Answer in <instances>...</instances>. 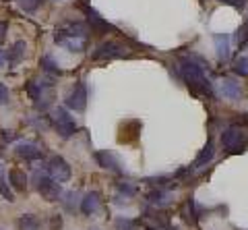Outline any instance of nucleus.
Returning <instances> with one entry per match:
<instances>
[{"label":"nucleus","instance_id":"1","mask_svg":"<svg viewBox=\"0 0 248 230\" xmlns=\"http://www.w3.org/2000/svg\"><path fill=\"white\" fill-rule=\"evenodd\" d=\"M89 27L83 21H62L54 29V42L68 52H83L87 48Z\"/></svg>","mask_w":248,"mask_h":230},{"label":"nucleus","instance_id":"2","mask_svg":"<svg viewBox=\"0 0 248 230\" xmlns=\"http://www.w3.org/2000/svg\"><path fill=\"white\" fill-rule=\"evenodd\" d=\"M180 75H182V79L186 81V85H188L192 91H197V94H205V96L213 94L211 81L205 77L203 66L192 63L190 58H182L180 60Z\"/></svg>","mask_w":248,"mask_h":230},{"label":"nucleus","instance_id":"3","mask_svg":"<svg viewBox=\"0 0 248 230\" xmlns=\"http://www.w3.org/2000/svg\"><path fill=\"white\" fill-rule=\"evenodd\" d=\"M35 182H37V193H40L46 201H58V199L62 197V187H60V182L58 181H54L52 176L46 172V174H40L37 172L35 174Z\"/></svg>","mask_w":248,"mask_h":230},{"label":"nucleus","instance_id":"4","mask_svg":"<svg viewBox=\"0 0 248 230\" xmlns=\"http://www.w3.org/2000/svg\"><path fill=\"white\" fill-rule=\"evenodd\" d=\"M52 122L62 139H68V137H73L77 133V122L71 114H68L66 108H56V112H54V116H52Z\"/></svg>","mask_w":248,"mask_h":230},{"label":"nucleus","instance_id":"5","mask_svg":"<svg viewBox=\"0 0 248 230\" xmlns=\"http://www.w3.org/2000/svg\"><path fill=\"white\" fill-rule=\"evenodd\" d=\"M244 131L238 127H230L221 133V145L226 148L230 153H240L244 151Z\"/></svg>","mask_w":248,"mask_h":230},{"label":"nucleus","instance_id":"6","mask_svg":"<svg viewBox=\"0 0 248 230\" xmlns=\"http://www.w3.org/2000/svg\"><path fill=\"white\" fill-rule=\"evenodd\" d=\"M66 108L75 112H83L87 108V85L83 81H77L75 87L71 89V94L66 96Z\"/></svg>","mask_w":248,"mask_h":230},{"label":"nucleus","instance_id":"7","mask_svg":"<svg viewBox=\"0 0 248 230\" xmlns=\"http://www.w3.org/2000/svg\"><path fill=\"white\" fill-rule=\"evenodd\" d=\"M122 56H126V52H124V46L118 44V42H104V44H99L95 52L91 54L93 60H114V58H122Z\"/></svg>","mask_w":248,"mask_h":230},{"label":"nucleus","instance_id":"8","mask_svg":"<svg viewBox=\"0 0 248 230\" xmlns=\"http://www.w3.org/2000/svg\"><path fill=\"white\" fill-rule=\"evenodd\" d=\"M46 172H48L52 179L58 181V182H66L68 179H71V166H68L66 160L60 158V156L50 158L48 166H46Z\"/></svg>","mask_w":248,"mask_h":230},{"label":"nucleus","instance_id":"9","mask_svg":"<svg viewBox=\"0 0 248 230\" xmlns=\"http://www.w3.org/2000/svg\"><path fill=\"white\" fill-rule=\"evenodd\" d=\"M81 9L85 13V17H87V23L91 25V32H95V33H106V32H114V27L108 23L102 15H99L97 11H93L91 6L87 4H81Z\"/></svg>","mask_w":248,"mask_h":230},{"label":"nucleus","instance_id":"10","mask_svg":"<svg viewBox=\"0 0 248 230\" xmlns=\"http://www.w3.org/2000/svg\"><path fill=\"white\" fill-rule=\"evenodd\" d=\"M15 156L21 158V160H25V162H35V160H40L44 153H42V149L37 148L35 143L25 141V143H19L17 148H15Z\"/></svg>","mask_w":248,"mask_h":230},{"label":"nucleus","instance_id":"11","mask_svg":"<svg viewBox=\"0 0 248 230\" xmlns=\"http://www.w3.org/2000/svg\"><path fill=\"white\" fill-rule=\"evenodd\" d=\"M95 160H97L99 166L106 168V170H112V172H116V174H122V166H120L118 158H116L112 151H108V149L97 151V153H95Z\"/></svg>","mask_w":248,"mask_h":230},{"label":"nucleus","instance_id":"12","mask_svg":"<svg viewBox=\"0 0 248 230\" xmlns=\"http://www.w3.org/2000/svg\"><path fill=\"white\" fill-rule=\"evenodd\" d=\"M25 50H27V44L23 40H17L15 42L9 52H6V63H9V66H17L23 58H25Z\"/></svg>","mask_w":248,"mask_h":230},{"label":"nucleus","instance_id":"13","mask_svg":"<svg viewBox=\"0 0 248 230\" xmlns=\"http://www.w3.org/2000/svg\"><path fill=\"white\" fill-rule=\"evenodd\" d=\"M97 210H99V193L97 191H89L81 199V214L83 216H93Z\"/></svg>","mask_w":248,"mask_h":230},{"label":"nucleus","instance_id":"14","mask_svg":"<svg viewBox=\"0 0 248 230\" xmlns=\"http://www.w3.org/2000/svg\"><path fill=\"white\" fill-rule=\"evenodd\" d=\"M213 44H215V50H217V58L228 60L230 58V37L226 33H215Z\"/></svg>","mask_w":248,"mask_h":230},{"label":"nucleus","instance_id":"15","mask_svg":"<svg viewBox=\"0 0 248 230\" xmlns=\"http://www.w3.org/2000/svg\"><path fill=\"white\" fill-rule=\"evenodd\" d=\"M9 182L15 191H25L27 189V174L21 168H11L9 170Z\"/></svg>","mask_w":248,"mask_h":230},{"label":"nucleus","instance_id":"16","mask_svg":"<svg viewBox=\"0 0 248 230\" xmlns=\"http://www.w3.org/2000/svg\"><path fill=\"white\" fill-rule=\"evenodd\" d=\"M219 89H221V94L226 98H230V99H240V96H242V87H240V83L232 81V79H223Z\"/></svg>","mask_w":248,"mask_h":230},{"label":"nucleus","instance_id":"17","mask_svg":"<svg viewBox=\"0 0 248 230\" xmlns=\"http://www.w3.org/2000/svg\"><path fill=\"white\" fill-rule=\"evenodd\" d=\"M44 83H37L35 79H29L27 83H25V91H27V96L33 99V104L37 106L40 104V99H44Z\"/></svg>","mask_w":248,"mask_h":230},{"label":"nucleus","instance_id":"18","mask_svg":"<svg viewBox=\"0 0 248 230\" xmlns=\"http://www.w3.org/2000/svg\"><path fill=\"white\" fill-rule=\"evenodd\" d=\"M213 153H215V148H213V141H207V145L203 149H201V153L197 156L195 164H192V168H201V166H207L209 162L213 160Z\"/></svg>","mask_w":248,"mask_h":230},{"label":"nucleus","instance_id":"19","mask_svg":"<svg viewBox=\"0 0 248 230\" xmlns=\"http://www.w3.org/2000/svg\"><path fill=\"white\" fill-rule=\"evenodd\" d=\"M17 228L19 230H42L40 228V220H37L33 214H23V216H19Z\"/></svg>","mask_w":248,"mask_h":230},{"label":"nucleus","instance_id":"20","mask_svg":"<svg viewBox=\"0 0 248 230\" xmlns=\"http://www.w3.org/2000/svg\"><path fill=\"white\" fill-rule=\"evenodd\" d=\"M40 66H42L48 75H60V68H58L56 63H54V58H52V56H42Z\"/></svg>","mask_w":248,"mask_h":230},{"label":"nucleus","instance_id":"21","mask_svg":"<svg viewBox=\"0 0 248 230\" xmlns=\"http://www.w3.org/2000/svg\"><path fill=\"white\" fill-rule=\"evenodd\" d=\"M166 199H168V193L166 191H151V193H147V201L153 203V205H164L166 203Z\"/></svg>","mask_w":248,"mask_h":230},{"label":"nucleus","instance_id":"22","mask_svg":"<svg viewBox=\"0 0 248 230\" xmlns=\"http://www.w3.org/2000/svg\"><path fill=\"white\" fill-rule=\"evenodd\" d=\"M42 2H44V0H17V4L21 6V11H25V13H35L37 9H40Z\"/></svg>","mask_w":248,"mask_h":230},{"label":"nucleus","instance_id":"23","mask_svg":"<svg viewBox=\"0 0 248 230\" xmlns=\"http://www.w3.org/2000/svg\"><path fill=\"white\" fill-rule=\"evenodd\" d=\"M116 230H139V224L135 220L118 218V220H116Z\"/></svg>","mask_w":248,"mask_h":230},{"label":"nucleus","instance_id":"24","mask_svg":"<svg viewBox=\"0 0 248 230\" xmlns=\"http://www.w3.org/2000/svg\"><path fill=\"white\" fill-rule=\"evenodd\" d=\"M234 73L240 77H248V58H238L234 63Z\"/></svg>","mask_w":248,"mask_h":230},{"label":"nucleus","instance_id":"25","mask_svg":"<svg viewBox=\"0 0 248 230\" xmlns=\"http://www.w3.org/2000/svg\"><path fill=\"white\" fill-rule=\"evenodd\" d=\"M236 44L240 46V48H244V46L248 44V23H244V25L236 32Z\"/></svg>","mask_w":248,"mask_h":230},{"label":"nucleus","instance_id":"26","mask_svg":"<svg viewBox=\"0 0 248 230\" xmlns=\"http://www.w3.org/2000/svg\"><path fill=\"white\" fill-rule=\"evenodd\" d=\"M116 189H118L122 195H126V197H133V195L137 193V191H135V187H130L128 182H118V185H116Z\"/></svg>","mask_w":248,"mask_h":230},{"label":"nucleus","instance_id":"27","mask_svg":"<svg viewBox=\"0 0 248 230\" xmlns=\"http://www.w3.org/2000/svg\"><path fill=\"white\" fill-rule=\"evenodd\" d=\"M0 193H2V197L6 199V201H15V197H13V193H11V189L6 187V182H4V179H2V174H0Z\"/></svg>","mask_w":248,"mask_h":230},{"label":"nucleus","instance_id":"28","mask_svg":"<svg viewBox=\"0 0 248 230\" xmlns=\"http://www.w3.org/2000/svg\"><path fill=\"white\" fill-rule=\"evenodd\" d=\"M50 230H62V216L60 214H54L50 218Z\"/></svg>","mask_w":248,"mask_h":230},{"label":"nucleus","instance_id":"29","mask_svg":"<svg viewBox=\"0 0 248 230\" xmlns=\"http://www.w3.org/2000/svg\"><path fill=\"white\" fill-rule=\"evenodd\" d=\"M219 2L228 4V6H234V9H238V11H242L246 6V0H219Z\"/></svg>","mask_w":248,"mask_h":230},{"label":"nucleus","instance_id":"30","mask_svg":"<svg viewBox=\"0 0 248 230\" xmlns=\"http://www.w3.org/2000/svg\"><path fill=\"white\" fill-rule=\"evenodd\" d=\"M9 96H11V94H9V87H6L4 83H0V106L9 102Z\"/></svg>","mask_w":248,"mask_h":230},{"label":"nucleus","instance_id":"31","mask_svg":"<svg viewBox=\"0 0 248 230\" xmlns=\"http://www.w3.org/2000/svg\"><path fill=\"white\" fill-rule=\"evenodd\" d=\"M6 32H9V23H6V21H0V44L6 40Z\"/></svg>","mask_w":248,"mask_h":230},{"label":"nucleus","instance_id":"32","mask_svg":"<svg viewBox=\"0 0 248 230\" xmlns=\"http://www.w3.org/2000/svg\"><path fill=\"white\" fill-rule=\"evenodd\" d=\"M2 139L4 141H13V139H17V133L15 131H2Z\"/></svg>","mask_w":248,"mask_h":230},{"label":"nucleus","instance_id":"33","mask_svg":"<svg viewBox=\"0 0 248 230\" xmlns=\"http://www.w3.org/2000/svg\"><path fill=\"white\" fill-rule=\"evenodd\" d=\"M0 65H2V54H0Z\"/></svg>","mask_w":248,"mask_h":230},{"label":"nucleus","instance_id":"34","mask_svg":"<svg viewBox=\"0 0 248 230\" xmlns=\"http://www.w3.org/2000/svg\"><path fill=\"white\" fill-rule=\"evenodd\" d=\"M52 2H58V0H52Z\"/></svg>","mask_w":248,"mask_h":230},{"label":"nucleus","instance_id":"35","mask_svg":"<svg viewBox=\"0 0 248 230\" xmlns=\"http://www.w3.org/2000/svg\"><path fill=\"white\" fill-rule=\"evenodd\" d=\"M159 230H161V228H159Z\"/></svg>","mask_w":248,"mask_h":230}]
</instances>
